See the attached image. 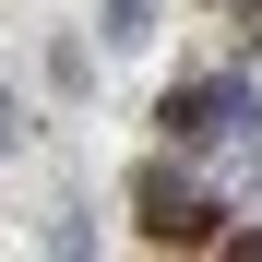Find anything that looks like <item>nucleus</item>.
Returning <instances> with one entry per match:
<instances>
[{
	"label": "nucleus",
	"instance_id": "7ed1b4c3",
	"mask_svg": "<svg viewBox=\"0 0 262 262\" xmlns=\"http://www.w3.org/2000/svg\"><path fill=\"white\" fill-rule=\"evenodd\" d=\"M143 24H155V0H107V48H143Z\"/></svg>",
	"mask_w": 262,
	"mask_h": 262
},
{
	"label": "nucleus",
	"instance_id": "f03ea898",
	"mask_svg": "<svg viewBox=\"0 0 262 262\" xmlns=\"http://www.w3.org/2000/svg\"><path fill=\"white\" fill-rule=\"evenodd\" d=\"M262 107H250V83H179L167 96V131L179 143H214V131H250Z\"/></svg>",
	"mask_w": 262,
	"mask_h": 262
},
{
	"label": "nucleus",
	"instance_id": "f257e3e1",
	"mask_svg": "<svg viewBox=\"0 0 262 262\" xmlns=\"http://www.w3.org/2000/svg\"><path fill=\"white\" fill-rule=\"evenodd\" d=\"M131 214H143V238H167V250L214 238V203H203V179H179V167H143V179H131Z\"/></svg>",
	"mask_w": 262,
	"mask_h": 262
}]
</instances>
